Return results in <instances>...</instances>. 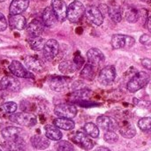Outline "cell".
Returning a JSON list of instances; mask_svg holds the SVG:
<instances>
[{
    "label": "cell",
    "mask_w": 151,
    "mask_h": 151,
    "mask_svg": "<svg viewBox=\"0 0 151 151\" xmlns=\"http://www.w3.org/2000/svg\"><path fill=\"white\" fill-rule=\"evenodd\" d=\"M9 70L11 73L19 78H25V79H34L35 76L29 73L19 61H12L9 65Z\"/></svg>",
    "instance_id": "8fae6325"
},
{
    "label": "cell",
    "mask_w": 151,
    "mask_h": 151,
    "mask_svg": "<svg viewBox=\"0 0 151 151\" xmlns=\"http://www.w3.org/2000/svg\"><path fill=\"white\" fill-rule=\"evenodd\" d=\"M57 150L58 151H75L73 149V146L66 142V141H62L59 142L57 145Z\"/></svg>",
    "instance_id": "e575fe53"
},
{
    "label": "cell",
    "mask_w": 151,
    "mask_h": 151,
    "mask_svg": "<svg viewBox=\"0 0 151 151\" xmlns=\"http://www.w3.org/2000/svg\"><path fill=\"white\" fill-rule=\"evenodd\" d=\"M139 128L147 133H151V118H143L138 122Z\"/></svg>",
    "instance_id": "1f68e13d"
},
{
    "label": "cell",
    "mask_w": 151,
    "mask_h": 151,
    "mask_svg": "<svg viewBox=\"0 0 151 151\" xmlns=\"http://www.w3.org/2000/svg\"><path fill=\"white\" fill-rule=\"evenodd\" d=\"M55 114L58 118L65 119H73L77 114V109L74 105L69 104H61L55 107L54 109Z\"/></svg>",
    "instance_id": "277c9868"
},
{
    "label": "cell",
    "mask_w": 151,
    "mask_h": 151,
    "mask_svg": "<svg viewBox=\"0 0 151 151\" xmlns=\"http://www.w3.org/2000/svg\"><path fill=\"white\" fill-rule=\"evenodd\" d=\"M150 80V74L146 72L137 73L127 83V89L131 93H134L144 88Z\"/></svg>",
    "instance_id": "6da1fadb"
},
{
    "label": "cell",
    "mask_w": 151,
    "mask_h": 151,
    "mask_svg": "<svg viewBox=\"0 0 151 151\" xmlns=\"http://www.w3.org/2000/svg\"><path fill=\"white\" fill-rule=\"evenodd\" d=\"M147 28H148V30L151 33V16L148 19V20H147Z\"/></svg>",
    "instance_id": "60d3db41"
},
{
    "label": "cell",
    "mask_w": 151,
    "mask_h": 151,
    "mask_svg": "<svg viewBox=\"0 0 151 151\" xmlns=\"http://www.w3.org/2000/svg\"><path fill=\"white\" fill-rule=\"evenodd\" d=\"M51 8L59 22H63L67 18V6L63 0H52Z\"/></svg>",
    "instance_id": "30bf717a"
},
{
    "label": "cell",
    "mask_w": 151,
    "mask_h": 151,
    "mask_svg": "<svg viewBox=\"0 0 151 151\" xmlns=\"http://www.w3.org/2000/svg\"><path fill=\"white\" fill-rule=\"evenodd\" d=\"M19 134H20V129L18 127H9L4 128L1 134L3 138L12 143H17L19 139Z\"/></svg>",
    "instance_id": "9a60e30c"
},
{
    "label": "cell",
    "mask_w": 151,
    "mask_h": 151,
    "mask_svg": "<svg viewBox=\"0 0 151 151\" xmlns=\"http://www.w3.org/2000/svg\"><path fill=\"white\" fill-rule=\"evenodd\" d=\"M7 20H6V18L4 17V15L3 13L0 12V32L2 31H4L6 28H7Z\"/></svg>",
    "instance_id": "8d00e7d4"
},
{
    "label": "cell",
    "mask_w": 151,
    "mask_h": 151,
    "mask_svg": "<svg viewBox=\"0 0 151 151\" xmlns=\"http://www.w3.org/2000/svg\"><path fill=\"white\" fill-rule=\"evenodd\" d=\"M59 71L65 74H69V73H73L76 70H78L76 65L73 61H65L62 62L59 65Z\"/></svg>",
    "instance_id": "83f0119b"
},
{
    "label": "cell",
    "mask_w": 151,
    "mask_h": 151,
    "mask_svg": "<svg viewBox=\"0 0 151 151\" xmlns=\"http://www.w3.org/2000/svg\"><path fill=\"white\" fill-rule=\"evenodd\" d=\"M0 88L3 89H8L12 91H17L20 88V83L16 79L5 76L0 81Z\"/></svg>",
    "instance_id": "d6986e66"
},
{
    "label": "cell",
    "mask_w": 151,
    "mask_h": 151,
    "mask_svg": "<svg viewBox=\"0 0 151 151\" xmlns=\"http://www.w3.org/2000/svg\"><path fill=\"white\" fill-rule=\"evenodd\" d=\"M71 79L65 76H56L50 79V86L55 91H63L70 84Z\"/></svg>",
    "instance_id": "4fadbf2b"
},
{
    "label": "cell",
    "mask_w": 151,
    "mask_h": 151,
    "mask_svg": "<svg viewBox=\"0 0 151 151\" xmlns=\"http://www.w3.org/2000/svg\"><path fill=\"white\" fill-rule=\"evenodd\" d=\"M87 58L88 61L90 65H94L95 67L100 65L104 61V55L103 52L96 49V48H92L87 52Z\"/></svg>",
    "instance_id": "5bb4252c"
},
{
    "label": "cell",
    "mask_w": 151,
    "mask_h": 151,
    "mask_svg": "<svg viewBox=\"0 0 151 151\" xmlns=\"http://www.w3.org/2000/svg\"><path fill=\"white\" fill-rule=\"evenodd\" d=\"M31 144L32 146L39 150H45L50 146L49 138L42 135H35L31 138Z\"/></svg>",
    "instance_id": "44dd1931"
},
{
    "label": "cell",
    "mask_w": 151,
    "mask_h": 151,
    "mask_svg": "<svg viewBox=\"0 0 151 151\" xmlns=\"http://www.w3.org/2000/svg\"><path fill=\"white\" fill-rule=\"evenodd\" d=\"M73 98L77 101H81V100H86L90 96V91L87 89H81L77 90L72 95Z\"/></svg>",
    "instance_id": "4dcf8cb0"
},
{
    "label": "cell",
    "mask_w": 151,
    "mask_h": 151,
    "mask_svg": "<svg viewBox=\"0 0 151 151\" xmlns=\"http://www.w3.org/2000/svg\"><path fill=\"white\" fill-rule=\"evenodd\" d=\"M4 1H5V0H0V2H4Z\"/></svg>",
    "instance_id": "f6af8a7d"
},
{
    "label": "cell",
    "mask_w": 151,
    "mask_h": 151,
    "mask_svg": "<svg viewBox=\"0 0 151 151\" xmlns=\"http://www.w3.org/2000/svg\"><path fill=\"white\" fill-rule=\"evenodd\" d=\"M142 65L148 70H151V60L149 58H144L142 60Z\"/></svg>",
    "instance_id": "f35d334b"
},
{
    "label": "cell",
    "mask_w": 151,
    "mask_h": 151,
    "mask_svg": "<svg viewBox=\"0 0 151 151\" xmlns=\"http://www.w3.org/2000/svg\"><path fill=\"white\" fill-rule=\"evenodd\" d=\"M126 19L130 23H134L139 19V12L134 8H130L126 12Z\"/></svg>",
    "instance_id": "d6a6232c"
},
{
    "label": "cell",
    "mask_w": 151,
    "mask_h": 151,
    "mask_svg": "<svg viewBox=\"0 0 151 151\" xmlns=\"http://www.w3.org/2000/svg\"><path fill=\"white\" fill-rule=\"evenodd\" d=\"M25 64L30 70L34 72H41L43 68L42 62L35 57H27L25 59Z\"/></svg>",
    "instance_id": "603a6c76"
},
{
    "label": "cell",
    "mask_w": 151,
    "mask_h": 151,
    "mask_svg": "<svg viewBox=\"0 0 151 151\" xmlns=\"http://www.w3.org/2000/svg\"><path fill=\"white\" fill-rule=\"evenodd\" d=\"M108 14L110 18L116 23L120 22L122 19V10L118 5H111L108 7Z\"/></svg>",
    "instance_id": "d4e9b609"
},
{
    "label": "cell",
    "mask_w": 151,
    "mask_h": 151,
    "mask_svg": "<svg viewBox=\"0 0 151 151\" xmlns=\"http://www.w3.org/2000/svg\"><path fill=\"white\" fill-rule=\"evenodd\" d=\"M96 123L99 127H101L103 130H104L106 132H108V131L115 132L119 127L118 122L111 117H108V116L98 117L96 119Z\"/></svg>",
    "instance_id": "7c38bea8"
},
{
    "label": "cell",
    "mask_w": 151,
    "mask_h": 151,
    "mask_svg": "<svg viewBox=\"0 0 151 151\" xmlns=\"http://www.w3.org/2000/svg\"><path fill=\"white\" fill-rule=\"evenodd\" d=\"M45 135L47 138L52 141H59L62 138V133L60 132L59 128L57 127L55 125H47L44 127Z\"/></svg>",
    "instance_id": "7402d4cb"
},
{
    "label": "cell",
    "mask_w": 151,
    "mask_h": 151,
    "mask_svg": "<svg viewBox=\"0 0 151 151\" xmlns=\"http://www.w3.org/2000/svg\"><path fill=\"white\" fill-rule=\"evenodd\" d=\"M95 75H96V67L94 65H90L89 63L87 64L86 65H84V67L82 68V70L81 72V77L85 80L92 81L94 79Z\"/></svg>",
    "instance_id": "4316f807"
},
{
    "label": "cell",
    "mask_w": 151,
    "mask_h": 151,
    "mask_svg": "<svg viewBox=\"0 0 151 151\" xmlns=\"http://www.w3.org/2000/svg\"><path fill=\"white\" fill-rule=\"evenodd\" d=\"M43 30H44V24L42 23V21L39 19L32 20L27 27V31L31 37L40 36L42 34Z\"/></svg>",
    "instance_id": "e0dca14e"
},
{
    "label": "cell",
    "mask_w": 151,
    "mask_h": 151,
    "mask_svg": "<svg viewBox=\"0 0 151 151\" xmlns=\"http://www.w3.org/2000/svg\"><path fill=\"white\" fill-rule=\"evenodd\" d=\"M96 151H111L109 149H107V148H105V147H99L97 150Z\"/></svg>",
    "instance_id": "b9f144b4"
},
{
    "label": "cell",
    "mask_w": 151,
    "mask_h": 151,
    "mask_svg": "<svg viewBox=\"0 0 151 151\" xmlns=\"http://www.w3.org/2000/svg\"><path fill=\"white\" fill-rule=\"evenodd\" d=\"M0 42H1V40H0Z\"/></svg>",
    "instance_id": "bcb514c9"
},
{
    "label": "cell",
    "mask_w": 151,
    "mask_h": 151,
    "mask_svg": "<svg viewBox=\"0 0 151 151\" xmlns=\"http://www.w3.org/2000/svg\"><path fill=\"white\" fill-rule=\"evenodd\" d=\"M150 41L151 38L150 37V35H142V37L140 38V42H141L142 43H144V44L149 43Z\"/></svg>",
    "instance_id": "ab89813d"
},
{
    "label": "cell",
    "mask_w": 151,
    "mask_h": 151,
    "mask_svg": "<svg viewBox=\"0 0 151 151\" xmlns=\"http://www.w3.org/2000/svg\"><path fill=\"white\" fill-rule=\"evenodd\" d=\"M84 130L88 135L93 138H97L99 136V129L94 123H87L84 126Z\"/></svg>",
    "instance_id": "f1b7e54d"
},
{
    "label": "cell",
    "mask_w": 151,
    "mask_h": 151,
    "mask_svg": "<svg viewBox=\"0 0 151 151\" xmlns=\"http://www.w3.org/2000/svg\"><path fill=\"white\" fill-rule=\"evenodd\" d=\"M150 95H151V83H150Z\"/></svg>",
    "instance_id": "7bdbcfd3"
},
{
    "label": "cell",
    "mask_w": 151,
    "mask_h": 151,
    "mask_svg": "<svg viewBox=\"0 0 151 151\" xmlns=\"http://www.w3.org/2000/svg\"><path fill=\"white\" fill-rule=\"evenodd\" d=\"M119 132L122 136L127 139H131L135 136L136 134V130L134 127L129 123H125L122 127H119Z\"/></svg>",
    "instance_id": "484cf974"
},
{
    "label": "cell",
    "mask_w": 151,
    "mask_h": 151,
    "mask_svg": "<svg viewBox=\"0 0 151 151\" xmlns=\"http://www.w3.org/2000/svg\"><path fill=\"white\" fill-rule=\"evenodd\" d=\"M17 110V104L13 102H7L1 106V111L6 114H12Z\"/></svg>",
    "instance_id": "836d02e7"
},
{
    "label": "cell",
    "mask_w": 151,
    "mask_h": 151,
    "mask_svg": "<svg viewBox=\"0 0 151 151\" xmlns=\"http://www.w3.org/2000/svg\"><path fill=\"white\" fill-rule=\"evenodd\" d=\"M42 21L44 24V26H46L48 27H54L57 24V22L58 21L51 6H48L44 9L42 15Z\"/></svg>",
    "instance_id": "2e32d148"
},
{
    "label": "cell",
    "mask_w": 151,
    "mask_h": 151,
    "mask_svg": "<svg viewBox=\"0 0 151 151\" xmlns=\"http://www.w3.org/2000/svg\"><path fill=\"white\" fill-rule=\"evenodd\" d=\"M28 42L30 47L35 50H40L43 48V39L40 36L38 37H31L28 39Z\"/></svg>",
    "instance_id": "f546056e"
},
{
    "label": "cell",
    "mask_w": 151,
    "mask_h": 151,
    "mask_svg": "<svg viewBox=\"0 0 151 151\" xmlns=\"http://www.w3.org/2000/svg\"><path fill=\"white\" fill-rule=\"evenodd\" d=\"M142 1H144V2H148V1H150V0H142Z\"/></svg>",
    "instance_id": "ee69618b"
},
{
    "label": "cell",
    "mask_w": 151,
    "mask_h": 151,
    "mask_svg": "<svg viewBox=\"0 0 151 151\" xmlns=\"http://www.w3.org/2000/svg\"><path fill=\"white\" fill-rule=\"evenodd\" d=\"M29 5V0H12L10 4L9 12L11 15L20 14L25 12Z\"/></svg>",
    "instance_id": "ac0fdd59"
},
{
    "label": "cell",
    "mask_w": 151,
    "mask_h": 151,
    "mask_svg": "<svg viewBox=\"0 0 151 151\" xmlns=\"http://www.w3.org/2000/svg\"><path fill=\"white\" fill-rule=\"evenodd\" d=\"M9 24L12 28L17 29V30H22L27 26L26 19L21 16L20 14L16 15H11L9 18Z\"/></svg>",
    "instance_id": "ffe728a7"
},
{
    "label": "cell",
    "mask_w": 151,
    "mask_h": 151,
    "mask_svg": "<svg viewBox=\"0 0 151 151\" xmlns=\"http://www.w3.org/2000/svg\"><path fill=\"white\" fill-rule=\"evenodd\" d=\"M0 151H2V150H0Z\"/></svg>",
    "instance_id": "7dc6e473"
},
{
    "label": "cell",
    "mask_w": 151,
    "mask_h": 151,
    "mask_svg": "<svg viewBox=\"0 0 151 151\" xmlns=\"http://www.w3.org/2000/svg\"><path fill=\"white\" fill-rule=\"evenodd\" d=\"M73 62H74V64L76 65L77 68L80 69V68L83 65V64H84V59H83V58H82L80 54H77V55L74 57Z\"/></svg>",
    "instance_id": "74e56055"
},
{
    "label": "cell",
    "mask_w": 151,
    "mask_h": 151,
    "mask_svg": "<svg viewBox=\"0 0 151 151\" xmlns=\"http://www.w3.org/2000/svg\"><path fill=\"white\" fill-rule=\"evenodd\" d=\"M59 50V44L54 39H50L47 41L42 48V53L44 58L48 61H51L58 53Z\"/></svg>",
    "instance_id": "52a82bcc"
},
{
    "label": "cell",
    "mask_w": 151,
    "mask_h": 151,
    "mask_svg": "<svg viewBox=\"0 0 151 151\" xmlns=\"http://www.w3.org/2000/svg\"><path fill=\"white\" fill-rule=\"evenodd\" d=\"M10 120L20 126L32 127L36 124V118L30 113H16L10 117Z\"/></svg>",
    "instance_id": "5b68a950"
},
{
    "label": "cell",
    "mask_w": 151,
    "mask_h": 151,
    "mask_svg": "<svg viewBox=\"0 0 151 151\" xmlns=\"http://www.w3.org/2000/svg\"><path fill=\"white\" fill-rule=\"evenodd\" d=\"M135 42V40L134 37L126 35H121V34H117L113 35L111 37V46L115 50L119 49H123L126 47H132Z\"/></svg>",
    "instance_id": "3957f363"
},
{
    "label": "cell",
    "mask_w": 151,
    "mask_h": 151,
    "mask_svg": "<svg viewBox=\"0 0 151 151\" xmlns=\"http://www.w3.org/2000/svg\"><path fill=\"white\" fill-rule=\"evenodd\" d=\"M116 78V68L114 65H108L103 68L99 73V82L104 86L111 85Z\"/></svg>",
    "instance_id": "8992f818"
},
{
    "label": "cell",
    "mask_w": 151,
    "mask_h": 151,
    "mask_svg": "<svg viewBox=\"0 0 151 151\" xmlns=\"http://www.w3.org/2000/svg\"><path fill=\"white\" fill-rule=\"evenodd\" d=\"M104 140H105V142L112 144V143H115L118 142L119 136L114 131H108L104 134Z\"/></svg>",
    "instance_id": "d590c367"
},
{
    "label": "cell",
    "mask_w": 151,
    "mask_h": 151,
    "mask_svg": "<svg viewBox=\"0 0 151 151\" xmlns=\"http://www.w3.org/2000/svg\"><path fill=\"white\" fill-rule=\"evenodd\" d=\"M87 19L96 26H100L104 22V14L99 8L96 6H88L85 11Z\"/></svg>",
    "instance_id": "ba28073f"
},
{
    "label": "cell",
    "mask_w": 151,
    "mask_h": 151,
    "mask_svg": "<svg viewBox=\"0 0 151 151\" xmlns=\"http://www.w3.org/2000/svg\"><path fill=\"white\" fill-rule=\"evenodd\" d=\"M85 11L86 9L83 4L78 0H75L67 7V19L72 23H77L85 14Z\"/></svg>",
    "instance_id": "7a4b0ae2"
},
{
    "label": "cell",
    "mask_w": 151,
    "mask_h": 151,
    "mask_svg": "<svg viewBox=\"0 0 151 151\" xmlns=\"http://www.w3.org/2000/svg\"><path fill=\"white\" fill-rule=\"evenodd\" d=\"M72 140L75 144L85 150H90L94 147V143L91 139L82 132H76L75 134H73L72 136Z\"/></svg>",
    "instance_id": "9c48e42d"
},
{
    "label": "cell",
    "mask_w": 151,
    "mask_h": 151,
    "mask_svg": "<svg viewBox=\"0 0 151 151\" xmlns=\"http://www.w3.org/2000/svg\"><path fill=\"white\" fill-rule=\"evenodd\" d=\"M54 125L63 130L70 131L73 130L75 127V124L73 120L70 119H65V118H58L54 120Z\"/></svg>",
    "instance_id": "cb8c5ba5"
}]
</instances>
